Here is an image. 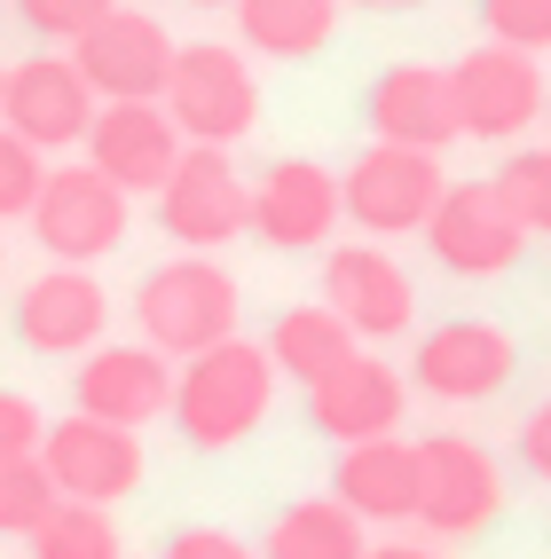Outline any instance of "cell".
Segmentation results:
<instances>
[{
	"label": "cell",
	"mask_w": 551,
	"mask_h": 559,
	"mask_svg": "<svg viewBox=\"0 0 551 559\" xmlns=\"http://www.w3.org/2000/svg\"><path fill=\"white\" fill-rule=\"evenodd\" d=\"M371 551V528L339 504V497H300L276 512V528L261 544V559H362Z\"/></svg>",
	"instance_id": "603a6c76"
},
{
	"label": "cell",
	"mask_w": 551,
	"mask_h": 559,
	"mask_svg": "<svg viewBox=\"0 0 551 559\" xmlns=\"http://www.w3.org/2000/svg\"><path fill=\"white\" fill-rule=\"evenodd\" d=\"M56 512V480L40 457H0V536H32Z\"/></svg>",
	"instance_id": "484cf974"
},
{
	"label": "cell",
	"mask_w": 551,
	"mask_h": 559,
	"mask_svg": "<svg viewBox=\"0 0 551 559\" xmlns=\"http://www.w3.org/2000/svg\"><path fill=\"white\" fill-rule=\"evenodd\" d=\"M418 237H426V252L441 269L465 276V284H489L504 269H520V252H528V229H520V213L504 205L496 181H450Z\"/></svg>",
	"instance_id": "277c9868"
},
{
	"label": "cell",
	"mask_w": 551,
	"mask_h": 559,
	"mask_svg": "<svg viewBox=\"0 0 551 559\" xmlns=\"http://www.w3.org/2000/svg\"><path fill=\"white\" fill-rule=\"evenodd\" d=\"M237 276L220 269L213 252H173L166 269L142 276L134 292V323H142V340H151L158 355L173 362H190L220 340H237Z\"/></svg>",
	"instance_id": "7a4b0ae2"
},
{
	"label": "cell",
	"mask_w": 551,
	"mask_h": 559,
	"mask_svg": "<svg viewBox=\"0 0 551 559\" xmlns=\"http://www.w3.org/2000/svg\"><path fill=\"white\" fill-rule=\"evenodd\" d=\"M166 559H261L244 536H229V528H181L173 544H166Z\"/></svg>",
	"instance_id": "1f68e13d"
},
{
	"label": "cell",
	"mask_w": 551,
	"mask_h": 559,
	"mask_svg": "<svg viewBox=\"0 0 551 559\" xmlns=\"http://www.w3.org/2000/svg\"><path fill=\"white\" fill-rule=\"evenodd\" d=\"M32 237H40L48 260L63 269H95L103 252H119L127 237V190L119 181H103L95 166H48L40 198H32Z\"/></svg>",
	"instance_id": "52a82bcc"
},
{
	"label": "cell",
	"mask_w": 551,
	"mask_h": 559,
	"mask_svg": "<svg viewBox=\"0 0 551 559\" xmlns=\"http://www.w3.org/2000/svg\"><path fill=\"white\" fill-rule=\"evenodd\" d=\"M355 9H379V16H402V9H426V0H355Z\"/></svg>",
	"instance_id": "e575fe53"
},
{
	"label": "cell",
	"mask_w": 551,
	"mask_h": 559,
	"mask_svg": "<svg viewBox=\"0 0 551 559\" xmlns=\"http://www.w3.org/2000/svg\"><path fill=\"white\" fill-rule=\"evenodd\" d=\"M450 95H457V134L472 142H520L543 119V63L520 48H472L450 63Z\"/></svg>",
	"instance_id": "9c48e42d"
},
{
	"label": "cell",
	"mask_w": 551,
	"mask_h": 559,
	"mask_svg": "<svg viewBox=\"0 0 551 559\" xmlns=\"http://www.w3.org/2000/svg\"><path fill=\"white\" fill-rule=\"evenodd\" d=\"M496 190H504L512 213H520L528 237H551V142L543 151H512L504 174H496Z\"/></svg>",
	"instance_id": "4316f807"
},
{
	"label": "cell",
	"mask_w": 551,
	"mask_h": 559,
	"mask_svg": "<svg viewBox=\"0 0 551 559\" xmlns=\"http://www.w3.org/2000/svg\"><path fill=\"white\" fill-rule=\"evenodd\" d=\"M450 190L433 151H402V142H371L339 174V221H355L362 237H418L433 198Z\"/></svg>",
	"instance_id": "8992f818"
},
{
	"label": "cell",
	"mask_w": 551,
	"mask_h": 559,
	"mask_svg": "<svg viewBox=\"0 0 551 559\" xmlns=\"http://www.w3.org/2000/svg\"><path fill=\"white\" fill-rule=\"evenodd\" d=\"M512 370H520V347H512V331L481 323V316H457V323H433L418 355H410V379L433 394V402H489L512 386Z\"/></svg>",
	"instance_id": "5bb4252c"
},
{
	"label": "cell",
	"mask_w": 551,
	"mask_h": 559,
	"mask_svg": "<svg viewBox=\"0 0 551 559\" xmlns=\"http://www.w3.org/2000/svg\"><path fill=\"white\" fill-rule=\"evenodd\" d=\"M362 110H371V134L379 142H402V151H450L457 142V95H450V71L433 63H394L371 80V95H362Z\"/></svg>",
	"instance_id": "ffe728a7"
},
{
	"label": "cell",
	"mask_w": 551,
	"mask_h": 559,
	"mask_svg": "<svg viewBox=\"0 0 551 559\" xmlns=\"http://www.w3.org/2000/svg\"><path fill=\"white\" fill-rule=\"evenodd\" d=\"M40 465L56 480V497H80V504H119L142 489V433L134 426H103L87 409H71L40 433Z\"/></svg>",
	"instance_id": "8fae6325"
},
{
	"label": "cell",
	"mask_w": 551,
	"mask_h": 559,
	"mask_svg": "<svg viewBox=\"0 0 551 559\" xmlns=\"http://www.w3.org/2000/svg\"><path fill=\"white\" fill-rule=\"evenodd\" d=\"M24 544H32V559H119V520H110V504L56 497V512Z\"/></svg>",
	"instance_id": "d4e9b609"
},
{
	"label": "cell",
	"mask_w": 551,
	"mask_h": 559,
	"mask_svg": "<svg viewBox=\"0 0 551 559\" xmlns=\"http://www.w3.org/2000/svg\"><path fill=\"white\" fill-rule=\"evenodd\" d=\"M543 119H551V103H543Z\"/></svg>",
	"instance_id": "74e56055"
},
{
	"label": "cell",
	"mask_w": 551,
	"mask_h": 559,
	"mask_svg": "<svg viewBox=\"0 0 551 559\" xmlns=\"http://www.w3.org/2000/svg\"><path fill=\"white\" fill-rule=\"evenodd\" d=\"M362 559H441V551H426V544H371Z\"/></svg>",
	"instance_id": "836d02e7"
},
{
	"label": "cell",
	"mask_w": 551,
	"mask_h": 559,
	"mask_svg": "<svg viewBox=\"0 0 551 559\" xmlns=\"http://www.w3.org/2000/svg\"><path fill=\"white\" fill-rule=\"evenodd\" d=\"M40 181H48V158L32 151L24 134L0 127V221H24L32 198H40Z\"/></svg>",
	"instance_id": "f1b7e54d"
},
{
	"label": "cell",
	"mask_w": 551,
	"mask_h": 559,
	"mask_svg": "<svg viewBox=\"0 0 551 559\" xmlns=\"http://www.w3.org/2000/svg\"><path fill=\"white\" fill-rule=\"evenodd\" d=\"M0 127L24 134L40 158L71 151V142H87V127H95V87L80 80L71 56H24V63H9V80H0Z\"/></svg>",
	"instance_id": "7c38bea8"
},
{
	"label": "cell",
	"mask_w": 551,
	"mask_h": 559,
	"mask_svg": "<svg viewBox=\"0 0 551 559\" xmlns=\"http://www.w3.org/2000/svg\"><path fill=\"white\" fill-rule=\"evenodd\" d=\"M244 221H252V190H244V174L229 166V151L181 142L173 174L158 181V229L181 252H220V245L244 237Z\"/></svg>",
	"instance_id": "5b68a950"
},
{
	"label": "cell",
	"mask_w": 551,
	"mask_h": 559,
	"mask_svg": "<svg viewBox=\"0 0 551 559\" xmlns=\"http://www.w3.org/2000/svg\"><path fill=\"white\" fill-rule=\"evenodd\" d=\"M355 347H362V340H355V331L331 316L323 300H315V308H284L276 331H268V362H276V379H300V386H315L323 370H339Z\"/></svg>",
	"instance_id": "cb8c5ba5"
},
{
	"label": "cell",
	"mask_w": 551,
	"mask_h": 559,
	"mask_svg": "<svg viewBox=\"0 0 551 559\" xmlns=\"http://www.w3.org/2000/svg\"><path fill=\"white\" fill-rule=\"evenodd\" d=\"M504 512V473L472 433L418 441V528L426 536H481Z\"/></svg>",
	"instance_id": "ba28073f"
},
{
	"label": "cell",
	"mask_w": 551,
	"mask_h": 559,
	"mask_svg": "<svg viewBox=\"0 0 551 559\" xmlns=\"http://www.w3.org/2000/svg\"><path fill=\"white\" fill-rule=\"evenodd\" d=\"M229 9H237L244 48H261V56H276V63H308V56L331 48L347 0H229Z\"/></svg>",
	"instance_id": "7402d4cb"
},
{
	"label": "cell",
	"mask_w": 551,
	"mask_h": 559,
	"mask_svg": "<svg viewBox=\"0 0 551 559\" xmlns=\"http://www.w3.org/2000/svg\"><path fill=\"white\" fill-rule=\"evenodd\" d=\"M520 465H528L536 480H551V402L528 409V426H520Z\"/></svg>",
	"instance_id": "d6a6232c"
},
{
	"label": "cell",
	"mask_w": 551,
	"mask_h": 559,
	"mask_svg": "<svg viewBox=\"0 0 551 559\" xmlns=\"http://www.w3.org/2000/svg\"><path fill=\"white\" fill-rule=\"evenodd\" d=\"M110 9H119V0H16V16L40 32V40H63V48L80 40L95 16H110Z\"/></svg>",
	"instance_id": "f546056e"
},
{
	"label": "cell",
	"mask_w": 551,
	"mask_h": 559,
	"mask_svg": "<svg viewBox=\"0 0 551 559\" xmlns=\"http://www.w3.org/2000/svg\"><path fill=\"white\" fill-rule=\"evenodd\" d=\"M331 497H339L362 528H402V520H418V441H402V433L347 441L339 473H331Z\"/></svg>",
	"instance_id": "44dd1931"
},
{
	"label": "cell",
	"mask_w": 551,
	"mask_h": 559,
	"mask_svg": "<svg viewBox=\"0 0 551 559\" xmlns=\"http://www.w3.org/2000/svg\"><path fill=\"white\" fill-rule=\"evenodd\" d=\"M103 323H110V292L87 269H63V260L48 276H32L16 300V340L32 355H87L103 347Z\"/></svg>",
	"instance_id": "d6986e66"
},
{
	"label": "cell",
	"mask_w": 551,
	"mask_h": 559,
	"mask_svg": "<svg viewBox=\"0 0 551 559\" xmlns=\"http://www.w3.org/2000/svg\"><path fill=\"white\" fill-rule=\"evenodd\" d=\"M190 9H229V0H190Z\"/></svg>",
	"instance_id": "d590c367"
},
{
	"label": "cell",
	"mask_w": 551,
	"mask_h": 559,
	"mask_svg": "<svg viewBox=\"0 0 551 559\" xmlns=\"http://www.w3.org/2000/svg\"><path fill=\"white\" fill-rule=\"evenodd\" d=\"M0 269H9V252H0Z\"/></svg>",
	"instance_id": "8d00e7d4"
},
{
	"label": "cell",
	"mask_w": 551,
	"mask_h": 559,
	"mask_svg": "<svg viewBox=\"0 0 551 559\" xmlns=\"http://www.w3.org/2000/svg\"><path fill=\"white\" fill-rule=\"evenodd\" d=\"M181 158V127L166 119V103H95V127H87V166L103 181H119L127 198L151 190L173 174Z\"/></svg>",
	"instance_id": "9a60e30c"
},
{
	"label": "cell",
	"mask_w": 551,
	"mask_h": 559,
	"mask_svg": "<svg viewBox=\"0 0 551 559\" xmlns=\"http://www.w3.org/2000/svg\"><path fill=\"white\" fill-rule=\"evenodd\" d=\"M71 63L95 87V103H158L173 71V32L142 9H110L71 40Z\"/></svg>",
	"instance_id": "30bf717a"
},
{
	"label": "cell",
	"mask_w": 551,
	"mask_h": 559,
	"mask_svg": "<svg viewBox=\"0 0 551 559\" xmlns=\"http://www.w3.org/2000/svg\"><path fill=\"white\" fill-rule=\"evenodd\" d=\"M323 308L339 316L355 340H402L418 323V284L386 245H339L323 260Z\"/></svg>",
	"instance_id": "4fadbf2b"
},
{
	"label": "cell",
	"mask_w": 551,
	"mask_h": 559,
	"mask_svg": "<svg viewBox=\"0 0 551 559\" xmlns=\"http://www.w3.org/2000/svg\"><path fill=\"white\" fill-rule=\"evenodd\" d=\"M40 433H48L40 402L16 394V386H0V457H40Z\"/></svg>",
	"instance_id": "4dcf8cb0"
},
{
	"label": "cell",
	"mask_w": 551,
	"mask_h": 559,
	"mask_svg": "<svg viewBox=\"0 0 551 559\" xmlns=\"http://www.w3.org/2000/svg\"><path fill=\"white\" fill-rule=\"evenodd\" d=\"M0 80H9V71H0Z\"/></svg>",
	"instance_id": "f35d334b"
},
{
	"label": "cell",
	"mask_w": 551,
	"mask_h": 559,
	"mask_svg": "<svg viewBox=\"0 0 551 559\" xmlns=\"http://www.w3.org/2000/svg\"><path fill=\"white\" fill-rule=\"evenodd\" d=\"M481 24L496 48H520V56L551 48V0H481Z\"/></svg>",
	"instance_id": "83f0119b"
},
{
	"label": "cell",
	"mask_w": 551,
	"mask_h": 559,
	"mask_svg": "<svg viewBox=\"0 0 551 559\" xmlns=\"http://www.w3.org/2000/svg\"><path fill=\"white\" fill-rule=\"evenodd\" d=\"M276 402V362L261 340H220L205 355H190L173 370V402L166 418L181 426V441L190 450H237L244 433H261Z\"/></svg>",
	"instance_id": "6da1fadb"
},
{
	"label": "cell",
	"mask_w": 551,
	"mask_h": 559,
	"mask_svg": "<svg viewBox=\"0 0 551 559\" xmlns=\"http://www.w3.org/2000/svg\"><path fill=\"white\" fill-rule=\"evenodd\" d=\"M71 402L103 426L142 433L151 418H166V402H173V355H158L151 340L142 347H87L80 379H71Z\"/></svg>",
	"instance_id": "ac0fdd59"
},
{
	"label": "cell",
	"mask_w": 551,
	"mask_h": 559,
	"mask_svg": "<svg viewBox=\"0 0 551 559\" xmlns=\"http://www.w3.org/2000/svg\"><path fill=\"white\" fill-rule=\"evenodd\" d=\"M402 409H410V386H402V370L379 362V355H347L339 370H323V379L308 386V426L331 433L347 450V441H379L402 426Z\"/></svg>",
	"instance_id": "2e32d148"
},
{
	"label": "cell",
	"mask_w": 551,
	"mask_h": 559,
	"mask_svg": "<svg viewBox=\"0 0 551 559\" xmlns=\"http://www.w3.org/2000/svg\"><path fill=\"white\" fill-rule=\"evenodd\" d=\"M252 237L268 252H315L339 229V174H323L315 158H276L252 190Z\"/></svg>",
	"instance_id": "e0dca14e"
},
{
	"label": "cell",
	"mask_w": 551,
	"mask_h": 559,
	"mask_svg": "<svg viewBox=\"0 0 551 559\" xmlns=\"http://www.w3.org/2000/svg\"><path fill=\"white\" fill-rule=\"evenodd\" d=\"M166 119L181 127V142H213V151H229L261 127V80H252V63L220 40H190L173 48V71H166Z\"/></svg>",
	"instance_id": "3957f363"
}]
</instances>
